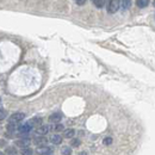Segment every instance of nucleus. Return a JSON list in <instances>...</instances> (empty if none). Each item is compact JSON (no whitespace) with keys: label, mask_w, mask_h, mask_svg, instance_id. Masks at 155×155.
<instances>
[{"label":"nucleus","mask_w":155,"mask_h":155,"mask_svg":"<svg viewBox=\"0 0 155 155\" xmlns=\"http://www.w3.org/2000/svg\"><path fill=\"white\" fill-rule=\"evenodd\" d=\"M24 119H25V114H24V112H15V114H12V115L10 116V118H8V122L18 124L19 122L24 120Z\"/></svg>","instance_id":"obj_3"},{"label":"nucleus","mask_w":155,"mask_h":155,"mask_svg":"<svg viewBox=\"0 0 155 155\" xmlns=\"http://www.w3.org/2000/svg\"><path fill=\"white\" fill-rule=\"evenodd\" d=\"M105 6H106L107 13L114 15L119 10V0H106L105 1Z\"/></svg>","instance_id":"obj_1"},{"label":"nucleus","mask_w":155,"mask_h":155,"mask_svg":"<svg viewBox=\"0 0 155 155\" xmlns=\"http://www.w3.org/2000/svg\"><path fill=\"white\" fill-rule=\"evenodd\" d=\"M29 123L31 124L32 128H35V127H39V125L43 123V119H42L41 117H34V118H31V119L29 120Z\"/></svg>","instance_id":"obj_10"},{"label":"nucleus","mask_w":155,"mask_h":155,"mask_svg":"<svg viewBox=\"0 0 155 155\" xmlns=\"http://www.w3.org/2000/svg\"><path fill=\"white\" fill-rule=\"evenodd\" d=\"M75 1H77V4L79 5V6H82L87 0H75Z\"/></svg>","instance_id":"obj_23"},{"label":"nucleus","mask_w":155,"mask_h":155,"mask_svg":"<svg viewBox=\"0 0 155 155\" xmlns=\"http://www.w3.org/2000/svg\"><path fill=\"white\" fill-rule=\"evenodd\" d=\"M79 155H88V153H87V152H80Z\"/></svg>","instance_id":"obj_25"},{"label":"nucleus","mask_w":155,"mask_h":155,"mask_svg":"<svg viewBox=\"0 0 155 155\" xmlns=\"http://www.w3.org/2000/svg\"><path fill=\"white\" fill-rule=\"evenodd\" d=\"M6 130H7L10 134L16 133V130H17V124H16V123H11V122H8L7 125H6Z\"/></svg>","instance_id":"obj_13"},{"label":"nucleus","mask_w":155,"mask_h":155,"mask_svg":"<svg viewBox=\"0 0 155 155\" xmlns=\"http://www.w3.org/2000/svg\"><path fill=\"white\" fill-rule=\"evenodd\" d=\"M53 152H54V148L53 147H48L47 144L45 146H41L36 150V153L38 155H51Z\"/></svg>","instance_id":"obj_4"},{"label":"nucleus","mask_w":155,"mask_h":155,"mask_svg":"<svg viewBox=\"0 0 155 155\" xmlns=\"http://www.w3.org/2000/svg\"><path fill=\"white\" fill-rule=\"evenodd\" d=\"M50 142L53 143V144H55V146H58V144H61V142H62V136L60 135H53L50 137Z\"/></svg>","instance_id":"obj_11"},{"label":"nucleus","mask_w":155,"mask_h":155,"mask_svg":"<svg viewBox=\"0 0 155 155\" xmlns=\"http://www.w3.org/2000/svg\"><path fill=\"white\" fill-rule=\"evenodd\" d=\"M92 1H93L94 6H96L97 8H101V7L105 6V1H106V0H92Z\"/></svg>","instance_id":"obj_17"},{"label":"nucleus","mask_w":155,"mask_h":155,"mask_svg":"<svg viewBox=\"0 0 155 155\" xmlns=\"http://www.w3.org/2000/svg\"><path fill=\"white\" fill-rule=\"evenodd\" d=\"M30 138L29 137H23L20 140H17L16 141V146H18L20 148H25V147H29L30 146Z\"/></svg>","instance_id":"obj_7"},{"label":"nucleus","mask_w":155,"mask_h":155,"mask_svg":"<svg viewBox=\"0 0 155 155\" xmlns=\"http://www.w3.org/2000/svg\"><path fill=\"white\" fill-rule=\"evenodd\" d=\"M119 7L123 11H128L131 7V0H119Z\"/></svg>","instance_id":"obj_9"},{"label":"nucleus","mask_w":155,"mask_h":155,"mask_svg":"<svg viewBox=\"0 0 155 155\" xmlns=\"http://www.w3.org/2000/svg\"><path fill=\"white\" fill-rule=\"evenodd\" d=\"M150 0H136V5L140 7V8H144L149 5Z\"/></svg>","instance_id":"obj_14"},{"label":"nucleus","mask_w":155,"mask_h":155,"mask_svg":"<svg viewBox=\"0 0 155 155\" xmlns=\"http://www.w3.org/2000/svg\"><path fill=\"white\" fill-rule=\"evenodd\" d=\"M75 136V130L74 129H66L63 131V137L64 138H73Z\"/></svg>","instance_id":"obj_12"},{"label":"nucleus","mask_w":155,"mask_h":155,"mask_svg":"<svg viewBox=\"0 0 155 155\" xmlns=\"http://www.w3.org/2000/svg\"><path fill=\"white\" fill-rule=\"evenodd\" d=\"M20 154L21 155H32L34 154V150L30 148V147H25L20 150Z\"/></svg>","instance_id":"obj_16"},{"label":"nucleus","mask_w":155,"mask_h":155,"mask_svg":"<svg viewBox=\"0 0 155 155\" xmlns=\"http://www.w3.org/2000/svg\"><path fill=\"white\" fill-rule=\"evenodd\" d=\"M32 129H34V128L31 127V124H30L29 122L21 124L20 127L17 128V130H18V133H19L20 137H29V134L31 133Z\"/></svg>","instance_id":"obj_2"},{"label":"nucleus","mask_w":155,"mask_h":155,"mask_svg":"<svg viewBox=\"0 0 155 155\" xmlns=\"http://www.w3.org/2000/svg\"><path fill=\"white\" fill-rule=\"evenodd\" d=\"M34 143L37 146V147H41V146H45L48 143V138L45 136L38 135L34 138Z\"/></svg>","instance_id":"obj_6"},{"label":"nucleus","mask_w":155,"mask_h":155,"mask_svg":"<svg viewBox=\"0 0 155 155\" xmlns=\"http://www.w3.org/2000/svg\"><path fill=\"white\" fill-rule=\"evenodd\" d=\"M72 148L71 147H68V146H63L62 148H61V153L62 155H72Z\"/></svg>","instance_id":"obj_15"},{"label":"nucleus","mask_w":155,"mask_h":155,"mask_svg":"<svg viewBox=\"0 0 155 155\" xmlns=\"http://www.w3.org/2000/svg\"><path fill=\"white\" fill-rule=\"evenodd\" d=\"M54 130H55L56 133H61V131L64 130V125L61 124V123H55V125H54Z\"/></svg>","instance_id":"obj_18"},{"label":"nucleus","mask_w":155,"mask_h":155,"mask_svg":"<svg viewBox=\"0 0 155 155\" xmlns=\"http://www.w3.org/2000/svg\"><path fill=\"white\" fill-rule=\"evenodd\" d=\"M49 131H50V125H48V124H44V125L41 124L39 127H37V129H36V134L42 136H45Z\"/></svg>","instance_id":"obj_5"},{"label":"nucleus","mask_w":155,"mask_h":155,"mask_svg":"<svg viewBox=\"0 0 155 155\" xmlns=\"http://www.w3.org/2000/svg\"><path fill=\"white\" fill-rule=\"evenodd\" d=\"M4 146H6L5 141H4V140H0V147H4Z\"/></svg>","instance_id":"obj_24"},{"label":"nucleus","mask_w":155,"mask_h":155,"mask_svg":"<svg viewBox=\"0 0 155 155\" xmlns=\"http://www.w3.org/2000/svg\"><path fill=\"white\" fill-rule=\"evenodd\" d=\"M62 118H63V116H62L61 112H54V114H51V115L49 116L48 119H49L50 123H60Z\"/></svg>","instance_id":"obj_8"},{"label":"nucleus","mask_w":155,"mask_h":155,"mask_svg":"<svg viewBox=\"0 0 155 155\" xmlns=\"http://www.w3.org/2000/svg\"><path fill=\"white\" fill-rule=\"evenodd\" d=\"M6 154L16 155L17 154V150H16V148H15V147H7V148H6Z\"/></svg>","instance_id":"obj_20"},{"label":"nucleus","mask_w":155,"mask_h":155,"mask_svg":"<svg viewBox=\"0 0 155 155\" xmlns=\"http://www.w3.org/2000/svg\"><path fill=\"white\" fill-rule=\"evenodd\" d=\"M81 144V141L79 140V138H72V142H71V147H73V148H78L79 146Z\"/></svg>","instance_id":"obj_19"},{"label":"nucleus","mask_w":155,"mask_h":155,"mask_svg":"<svg viewBox=\"0 0 155 155\" xmlns=\"http://www.w3.org/2000/svg\"><path fill=\"white\" fill-rule=\"evenodd\" d=\"M0 103H1V98H0Z\"/></svg>","instance_id":"obj_27"},{"label":"nucleus","mask_w":155,"mask_h":155,"mask_svg":"<svg viewBox=\"0 0 155 155\" xmlns=\"http://www.w3.org/2000/svg\"><path fill=\"white\" fill-rule=\"evenodd\" d=\"M103 143H104L105 146H110V144L112 143V137H111V136H106V137L103 140Z\"/></svg>","instance_id":"obj_21"},{"label":"nucleus","mask_w":155,"mask_h":155,"mask_svg":"<svg viewBox=\"0 0 155 155\" xmlns=\"http://www.w3.org/2000/svg\"><path fill=\"white\" fill-rule=\"evenodd\" d=\"M0 155H5V154H4V153H1V152H0Z\"/></svg>","instance_id":"obj_26"},{"label":"nucleus","mask_w":155,"mask_h":155,"mask_svg":"<svg viewBox=\"0 0 155 155\" xmlns=\"http://www.w3.org/2000/svg\"><path fill=\"white\" fill-rule=\"evenodd\" d=\"M7 117V111L4 109H0V120H4Z\"/></svg>","instance_id":"obj_22"}]
</instances>
